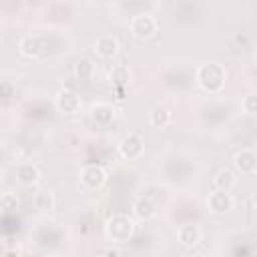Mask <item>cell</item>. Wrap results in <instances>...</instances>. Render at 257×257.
I'll list each match as a JSON object with an SVG mask.
<instances>
[{
  "label": "cell",
  "instance_id": "6da1fadb",
  "mask_svg": "<svg viewBox=\"0 0 257 257\" xmlns=\"http://www.w3.org/2000/svg\"><path fill=\"white\" fill-rule=\"evenodd\" d=\"M195 80L205 92L217 94L223 90V86L227 82V70L217 62H207L195 70Z\"/></svg>",
  "mask_w": 257,
  "mask_h": 257
},
{
  "label": "cell",
  "instance_id": "7a4b0ae2",
  "mask_svg": "<svg viewBox=\"0 0 257 257\" xmlns=\"http://www.w3.org/2000/svg\"><path fill=\"white\" fill-rule=\"evenodd\" d=\"M104 235L110 243H126L135 235V221L128 215L116 213L104 225Z\"/></svg>",
  "mask_w": 257,
  "mask_h": 257
},
{
  "label": "cell",
  "instance_id": "3957f363",
  "mask_svg": "<svg viewBox=\"0 0 257 257\" xmlns=\"http://www.w3.org/2000/svg\"><path fill=\"white\" fill-rule=\"evenodd\" d=\"M131 34L139 40H147V38H153L159 30V22L153 14H137L131 18Z\"/></svg>",
  "mask_w": 257,
  "mask_h": 257
},
{
  "label": "cell",
  "instance_id": "277c9868",
  "mask_svg": "<svg viewBox=\"0 0 257 257\" xmlns=\"http://www.w3.org/2000/svg\"><path fill=\"white\" fill-rule=\"evenodd\" d=\"M143 153H145V141H143L141 135L128 133V135H124V137L120 139V143H118V155H120L122 159H126V161H137V159L143 157Z\"/></svg>",
  "mask_w": 257,
  "mask_h": 257
},
{
  "label": "cell",
  "instance_id": "5b68a950",
  "mask_svg": "<svg viewBox=\"0 0 257 257\" xmlns=\"http://www.w3.org/2000/svg\"><path fill=\"white\" fill-rule=\"evenodd\" d=\"M108 179V173L102 165H96V163H90V165H84L80 169V183L86 187V189H100Z\"/></svg>",
  "mask_w": 257,
  "mask_h": 257
},
{
  "label": "cell",
  "instance_id": "8992f818",
  "mask_svg": "<svg viewBox=\"0 0 257 257\" xmlns=\"http://www.w3.org/2000/svg\"><path fill=\"white\" fill-rule=\"evenodd\" d=\"M233 197H231V191H221V189H215L213 193H209L207 197V209L215 215H225L233 209Z\"/></svg>",
  "mask_w": 257,
  "mask_h": 257
},
{
  "label": "cell",
  "instance_id": "52a82bcc",
  "mask_svg": "<svg viewBox=\"0 0 257 257\" xmlns=\"http://www.w3.org/2000/svg\"><path fill=\"white\" fill-rule=\"evenodd\" d=\"M54 104H56V108H58L60 112H64V114H76V112H80V108H82L80 96H78L76 92H72V90H66V88L56 94Z\"/></svg>",
  "mask_w": 257,
  "mask_h": 257
},
{
  "label": "cell",
  "instance_id": "ba28073f",
  "mask_svg": "<svg viewBox=\"0 0 257 257\" xmlns=\"http://www.w3.org/2000/svg\"><path fill=\"white\" fill-rule=\"evenodd\" d=\"M233 165L241 175H253L257 171V153L253 149H241L235 153Z\"/></svg>",
  "mask_w": 257,
  "mask_h": 257
},
{
  "label": "cell",
  "instance_id": "9c48e42d",
  "mask_svg": "<svg viewBox=\"0 0 257 257\" xmlns=\"http://www.w3.org/2000/svg\"><path fill=\"white\" fill-rule=\"evenodd\" d=\"M18 52L26 58H38L44 54V40L36 34H28L18 42Z\"/></svg>",
  "mask_w": 257,
  "mask_h": 257
},
{
  "label": "cell",
  "instance_id": "30bf717a",
  "mask_svg": "<svg viewBox=\"0 0 257 257\" xmlns=\"http://www.w3.org/2000/svg\"><path fill=\"white\" fill-rule=\"evenodd\" d=\"M116 52H118V40H116V36L102 34V36L96 38V42H94V54L98 58L108 60V58L116 56Z\"/></svg>",
  "mask_w": 257,
  "mask_h": 257
},
{
  "label": "cell",
  "instance_id": "8fae6325",
  "mask_svg": "<svg viewBox=\"0 0 257 257\" xmlns=\"http://www.w3.org/2000/svg\"><path fill=\"white\" fill-rule=\"evenodd\" d=\"M114 116H116V110L108 102H94L90 106V118L100 126H108L114 120Z\"/></svg>",
  "mask_w": 257,
  "mask_h": 257
},
{
  "label": "cell",
  "instance_id": "7c38bea8",
  "mask_svg": "<svg viewBox=\"0 0 257 257\" xmlns=\"http://www.w3.org/2000/svg\"><path fill=\"white\" fill-rule=\"evenodd\" d=\"M177 241L185 247V249H193L201 243V229L193 223H187V225H181L179 231H177Z\"/></svg>",
  "mask_w": 257,
  "mask_h": 257
},
{
  "label": "cell",
  "instance_id": "4fadbf2b",
  "mask_svg": "<svg viewBox=\"0 0 257 257\" xmlns=\"http://www.w3.org/2000/svg\"><path fill=\"white\" fill-rule=\"evenodd\" d=\"M40 179V169L34 165V163H28V161H22L16 165V181L20 185H34L38 183Z\"/></svg>",
  "mask_w": 257,
  "mask_h": 257
},
{
  "label": "cell",
  "instance_id": "5bb4252c",
  "mask_svg": "<svg viewBox=\"0 0 257 257\" xmlns=\"http://www.w3.org/2000/svg\"><path fill=\"white\" fill-rule=\"evenodd\" d=\"M133 213L143 221H151L157 217V205L147 197H139L133 203Z\"/></svg>",
  "mask_w": 257,
  "mask_h": 257
},
{
  "label": "cell",
  "instance_id": "9a60e30c",
  "mask_svg": "<svg viewBox=\"0 0 257 257\" xmlns=\"http://www.w3.org/2000/svg\"><path fill=\"white\" fill-rule=\"evenodd\" d=\"M131 78H133V72L124 64H114L108 70V82L114 84V86H126L131 82Z\"/></svg>",
  "mask_w": 257,
  "mask_h": 257
},
{
  "label": "cell",
  "instance_id": "2e32d148",
  "mask_svg": "<svg viewBox=\"0 0 257 257\" xmlns=\"http://www.w3.org/2000/svg\"><path fill=\"white\" fill-rule=\"evenodd\" d=\"M149 122H151L155 128H165V126L171 122V110H169L167 106H161V104L153 106V108L149 110Z\"/></svg>",
  "mask_w": 257,
  "mask_h": 257
},
{
  "label": "cell",
  "instance_id": "e0dca14e",
  "mask_svg": "<svg viewBox=\"0 0 257 257\" xmlns=\"http://www.w3.org/2000/svg\"><path fill=\"white\" fill-rule=\"evenodd\" d=\"M235 185H237V177H235V173L229 171V169H221V171L213 177V187H215V189L231 191Z\"/></svg>",
  "mask_w": 257,
  "mask_h": 257
},
{
  "label": "cell",
  "instance_id": "ac0fdd59",
  "mask_svg": "<svg viewBox=\"0 0 257 257\" xmlns=\"http://www.w3.org/2000/svg\"><path fill=\"white\" fill-rule=\"evenodd\" d=\"M72 72H74V76L78 80H90L94 76V64L88 58H80V60H76Z\"/></svg>",
  "mask_w": 257,
  "mask_h": 257
},
{
  "label": "cell",
  "instance_id": "d6986e66",
  "mask_svg": "<svg viewBox=\"0 0 257 257\" xmlns=\"http://www.w3.org/2000/svg\"><path fill=\"white\" fill-rule=\"evenodd\" d=\"M0 207H2L4 213L16 211V207H18V197H16V193H10V191L2 193V197H0Z\"/></svg>",
  "mask_w": 257,
  "mask_h": 257
},
{
  "label": "cell",
  "instance_id": "ffe728a7",
  "mask_svg": "<svg viewBox=\"0 0 257 257\" xmlns=\"http://www.w3.org/2000/svg\"><path fill=\"white\" fill-rule=\"evenodd\" d=\"M54 205V197L50 191H38L36 193V207L42 211H50Z\"/></svg>",
  "mask_w": 257,
  "mask_h": 257
},
{
  "label": "cell",
  "instance_id": "44dd1931",
  "mask_svg": "<svg viewBox=\"0 0 257 257\" xmlns=\"http://www.w3.org/2000/svg\"><path fill=\"white\" fill-rule=\"evenodd\" d=\"M241 108H243L247 114H257V92L245 94L243 100H241Z\"/></svg>",
  "mask_w": 257,
  "mask_h": 257
},
{
  "label": "cell",
  "instance_id": "7402d4cb",
  "mask_svg": "<svg viewBox=\"0 0 257 257\" xmlns=\"http://www.w3.org/2000/svg\"><path fill=\"white\" fill-rule=\"evenodd\" d=\"M0 96H2L4 100L16 96V86H14L10 80H2V82H0Z\"/></svg>",
  "mask_w": 257,
  "mask_h": 257
},
{
  "label": "cell",
  "instance_id": "603a6c76",
  "mask_svg": "<svg viewBox=\"0 0 257 257\" xmlns=\"http://www.w3.org/2000/svg\"><path fill=\"white\" fill-rule=\"evenodd\" d=\"M253 205H255V207H257V191H255V193H253Z\"/></svg>",
  "mask_w": 257,
  "mask_h": 257
}]
</instances>
